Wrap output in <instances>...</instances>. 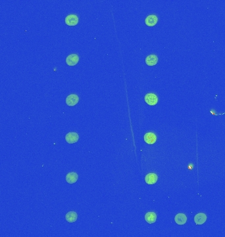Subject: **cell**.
I'll return each mask as SVG.
<instances>
[{"instance_id": "cell-1", "label": "cell", "mask_w": 225, "mask_h": 237, "mask_svg": "<svg viewBox=\"0 0 225 237\" xmlns=\"http://www.w3.org/2000/svg\"><path fill=\"white\" fill-rule=\"evenodd\" d=\"M144 100L146 103H147L149 105L152 106L155 105L158 102V97L153 93H148L146 94Z\"/></svg>"}, {"instance_id": "cell-2", "label": "cell", "mask_w": 225, "mask_h": 237, "mask_svg": "<svg viewBox=\"0 0 225 237\" xmlns=\"http://www.w3.org/2000/svg\"><path fill=\"white\" fill-rule=\"evenodd\" d=\"M79 136L77 132H71L65 135V140L69 144H74L78 141Z\"/></svg>"}, {"instance_id": "cell-3", "label": "cell", "mask_w": 225, "mask_h": 237, "mask_svg": "<svg viewBox=\"0 0 225 237\" xmlns=\"http://www.w3.org/2000/svg\"><path fill=\"white\" fill-rule=\"evenodd\" d=\"M66 104L69 106H74L79 101V97L77 94H70L66 98Z\"/></svg>"}, {"instance_id": "cell-4", "label": "cell", "mask_w": 225, "mask_h": 237, "mask_svg": "<svg viewBox=\"0 0 225 237\" xmlns=\"http://www.w3.org/2000/svg\"><path fill=\"white\" fill-rule=\"evenodd\" d=\"M65 21L68 26H75L78 23V17L76 15H69L65 17Z\"/></svg>"}, {"instance_id": "cell-5", "label": "cell", "mask_w": 225, "mask_h": 237, "mask_svg": "<svg viewBox=\"0 0 225 237\" xmlns=\"http://www.w3.org/2000/svg\"><path fill=\"white\" fill-rule=\"evenodd\" d=\"M66 63L69 66L76 65L79 62V57L77 54H71L66 58Z\"/></svg>"}, {"instance_id": "cell-6", "label": "cell", "mask_w": 225, "mask_h": 237, "mask_svg": "<svg viewBox=\"0 0 225 237\" xmlns=\"http://www.w3.org/2000/svg\"><path fill=\"white\" fill-rule=\"evenodd\" d=\"M144 139L145 142H146L147 144L152 145V144H155L156 142L157 136L153 132H147L146 134H144Z\"/></svg>"}, {"instance_id": "cell-7", "label": "cell", "mask_w": 225, "mask_h": 237, "mask_svg": "<svg viewBox=\"0 0 225 237\" xmlns=\"http://www.w3.org/2000/svg\"><path fill=\"white\" fill-rule=\"evenodd\" d=\"M78 175L76 172H70L67 173L65 179L69 184H74L78 180Z\"/></svg>"}, {"instance_id": "cell-8", "label": "cell", "mask_w": 225, "mask_h": 237, "mask_svg": "<svg viewBox=\"0 0 225 237\" xmlns=\"http://www.w3.org/2000/svg\"><path fill=\"white\" fill-rule=\"evenodd\" d=\"M158 180V176L155 173H149L145 177V181L147 185H154Z\"/></svg>"}, {"instance_id": "cell-9", "label": "cell", "mask_w": 225, "mask_h": 237, "mask_svg": "<svg viewBox=\"0 0 225 237\" xmlns=\"http://www.w3.org/2000/svg\"><path fill=\"white\" fill-rule=\"evenodd\" d=\"M174 221L176 224L179 225H183L186 224V223L187 222V217L185 213H178L175 216Z\"/></svg>"}, {"instance_id": "cell-10", "label": "cell", "mask_w": 225, "mask_h": 237, "mask_svg": "<svg viewBox=\"0 0 225 237\" xmlns=\"http://www.w3.org/2000/svg\"><path fill=\"white\" fill-rule=\"evenodd\" d=\"M207 219V215L205 213H199L195 215L194 222L197 225H202L205 223Z\"/></svg>"}, {"instance_id": "cell-11", "label": "cell", "mask_w": 225, "mask_h": 237, "mask_svg": "<svg viewBox=\"0 0 225 237\" xmlns=\"http://www.w3.org/2000/svg\"><path fill=\"white\" fill-rule=\"evenodd\" d=\"M158 22V18L155 15L147 16L145 19V23L148 26H153Z\"/></svg>"}, {"instance_id": "cell-12", "label": "cell", "mask_w": 225, "mask_h": 237, "mask_svg": "<svg viewBox=\"0 0 225 237\" xmlns=\"http://www.w3.org/2000/svg\"><path fill=\"white\" fill-rule=\"evenodd\" d=\"M158 62V57L154 54H152L146 57V63L148 66H155Z\"/></svg>"}, {"instance_id": "cell-13", "label": "cell", "mask_w": 225, "mask_h": 237, "mask_svg": "<svg viewBox=\"0 0 225 237\" xmlns=\"http://www.w3.org/2000/svg\"><path fill=\"white\" fill-rule=\"evenodd\" d=\"M145 220L149 224H153L157 220V215L155 212H147L145 215Z\"/></svg>"}, {"instance_id": "cell-14", "label": "cell", "mask_w": 225, "mask_h": 237, "mask_svg": "<svg viewBox=\"0 0 225 237\" xmlns=\"http://www.w3.org/2000/svg\"><path fill=\"white\" fill-rule=\"evenodd\" d=\"M78 219V215L75 212H69L65 215V219L69 223H74Z\"/></svg>"}]
</instances>
